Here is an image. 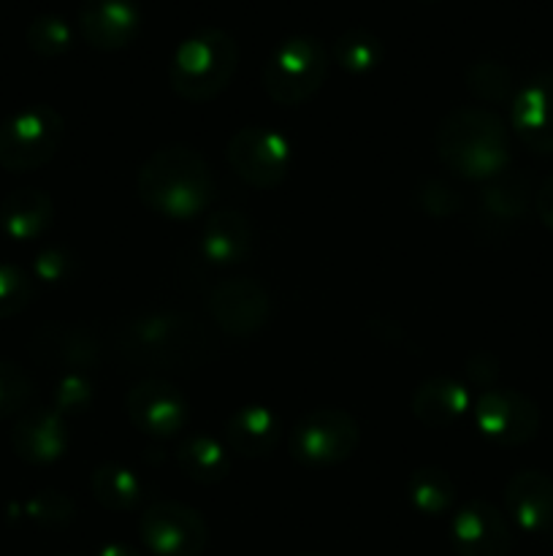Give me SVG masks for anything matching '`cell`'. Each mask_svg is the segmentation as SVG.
<instances>
[{"label":"cell","mask_w":553,"mask_h":556,"mask_svg":"<svg viewBox=\"0 0 553 556\" xmlns=\"http://www.w3.org/2000/svg\"><path fill=\"white\" fill-rule=\"evenodd\" d=\"M361 443V429L347 410H309L291 432V454L307 467H331L350 459Z\"/></svg>","instance_id":"7"},{"label":"cell","mask_w":553,"mask_h":556,"mask_svg":"<svg viewBox=\"0 0 553 556\" xmlns=\"http://www.w3.org/2000/svg\"><path fill=\"white\" fill-rule=\"evenodd\" d=\"M30 353L43 367L63 372H87L98 367L103 348L90 329L76 324H43L30 340Z\"/></svg>","instance_id":"14"},{"label":"cell","mask_w":553,"mask_h":556,"mask_svg":"<svg viewBox=\"0 0 553 556\" xmlns=\"http://www.w3.org/2000/svg\"><path fill=\"white\" fill-rule=\"evenodd\" d=\"M76 514L74 500L57 489H41L25 503V516L33 525L41 527H65Z\"/></svg>","instance_id":"30"},{"label":"cell","mask_w":553,"mask_h":556,"mask_svg":"<svg viewBox=\"0 0 553 556\" xmlns=\"http://www.w3.org/2000/svg\"><path fill=\"white\" fill-rule=\"evenodd\" d=\"M535 210L537 215H540V220L553 231V174L540 185V190H537Z\"/></svg>","instance_id":"36"},{"label":"cell","mask_w":553,"mask_h":556,"mask_svg":"<svg viewBox=\"0 0 553 556\" xmlns=\"http://www.w3.org/2000/svg\"><path fill=\"white\" fill-rule=\"evenodd\" d=\"M92 494L108 510H130L144 500V483L133 470L123 465H101L92 472Z\"/></svg>","instance_id":"24"},{"label":"cell","mask_w":553,"mask_h":556,"mask_svg":"<svg viewBox=\"0 0 553 556\" xmlns=\"http://www.w3.org/2000/svg\"><path fill=\"white\" fill-rule=\"evenodd\" d=\"M114 351L133 369L182 372L209 358L211 340L204 326L182 313H146L125 320L114 334Z\"/></svg>","instance_id":"1"},{"label":"cell","mask_w":553,"mask_h":556,"mask_svg":"<svg viewBox=\"0 0 553 556\" xmlns=\"http://www.w3.org/2000/svg\"><path fill=\"white\" fill-rule=\"evenodd\" d=\"M125 413L139 432L150 438H171L188 427L190 405L177 386L160 378H146L128 391Z\"/></svg>","instance_id":"11"},{"label":"cell","mask_w":553,"mask_h":556,"mask_svg":"<svg viewBox=\"0 0 553 556\" xmlns=\"http://www.w3.org/2000/svg\"><path fill=\"white\" fill-rule=\"evenodd\" d=\"M92 400H95V391H92V383L85 378V372H65L52 391L54 410L60 416L90 410Z\"/></svg>","instance_id":"32"},{"label":"cell","mask_w":553,"mask_h":556,"mask_svg":"<svg viewBox=\"0 0 553 556\" xmlns=\"http://www.w3.org/2000/svg\"><path fill=\"white\" fill-rule=\"evenodd\" d=\"M33 271H36V277L41 282L57 286V282H65L74 277L76 255L68 248H47L33 261Z\"/></svg>","instance_id":"34"},{"label":"cell","mask_w":553,"mask_h":556,"mask_svg":"<svg viewBox=\"0 0 553 556\" xmlns=\"http://www.w3.org/2000/svg\"><path fill=\"white\" fill-rule=\"evenodd\" d=\"M139 535L155 556H201L209 541L204 516L177 500H155L146 505Z\"/></svg>","instance_id":"9"},{"label":"cell","mask_w":553,"mask_h":556,"mask_svg":"<svg viewBox=\"0 0 553 556\" xmlns=\"http://www.w3.org/2000/svg\"><path fill=\"white\" fill-rule=\"evenodd\" d=\"M141 5L136 0H81L79 33L98 52L125 49L141 30Z\"/></svg>","instance_id":"16"},{"label":"cell","mask_w":553,"mask_h":556,"mask_svg":"<svg viewBox=\"0 0 553 556\" xmlns=\"http://www.w3.org/2000/svg\"><path fill=\"white\" fill-rule=\"evenodd\" d=\"M255 248V233L247 217L236 210H220L206 217L201 231V253L211 264H242Z\"/></svg>","instance_id":"19"},{"label":"cell","mask_w":553,"mask_h":556,"mask_svg":"<svg viewBox=\"0 0 553 556\" xmlns=\"http://www.w3.org/2000/svg\"><path fill=\"white\" fill-rule=\"evenodd\" d=\"M239 65V47L220 27H204L184 38L168 65V81L179 98L211 101L231 85Z\"/></svg>","instance_id":"4"},{"label":"cell","mask_w":553,"mask_h":556,"mask_svg":"<svg viewBox=\"0 0 553 556\" xmlns=\"http://www.w3.org/2000/svg\"><path fill=\"white\" fill-rule=\"evenodd\" d=\"M472 405L470 389L459 380L428 378L412 394V413L423 427L442 429L459 421Z\"/></svg>","instance_id":"20"},{"label":"cell","mask_w":553,"mask_h":556,"mask_svg":"<svg viewBox=\"0 0 553 556\" xmlns=\"http://www.w3.org/2000/svg\"><path fill=\"white\" fill-rule=\"evenodd\" d=\"M437 155L461 179L491 182L510 166V136L502 117L483 106H459L439 123Z\"/></svg>","instance_id":"3"},{"label":"cell","mask_w":553,"mask_h":556,"mask_svg":"<svg viewBox=\"0 0 553 556\" xmlns=\"http://www.w3.org/2000/svg\"><path fill=\"white\" fill-rule=\"evenodd\" d=\"M450 543L459 556H507L513 548V530L497 505L470 500L450 521Z\"/></svg>","instance_id":"13"},{"label":"cell","mask_w":553,"mask_h":556,"mask_svg":"<svg viewBox=\"0 0 553 556\" xmlns=\"http://www.w3.org/2000/svg\"><path fill=\"white\" fill-rule=\"evenodd\" d=\"M407 497L423 516H442L455 503V483L439 467H417L407 481Z\"/></svg>","instance_id":"25"},{"label":"cell","mask_w":553,"mask_h":556,"mask_svg":"<svg viewBox=\"0 0 553 556\" xmlns=\"http://www.w3.org/2000/svg\"><path fill=\"white\" fill-rule=\"evenodd\" d=\"M298 556H323V554H298Z\"/></svg>","instance_id":"38"},{"label":"cell","mask_w":553,"mask_h":556,"mask_svg":"<svg viewBox=\"0 0 553 556\" xmlns=\"http://www.w3.org/2000/svg\"><path fill=\"white\" fill-rule=\"evenodd\" d=\"M27 47L41 58H60L74 43V30L57 14H41L27 25Z\"/></svg>","instance_id":"28"},{"label":"cell","mask_w":553,"mask_h":556,"mask_svg":"<svg viewBox=\"0 0 553 556\" xmlns=\"http://www.w3.org/2000/svg\"><path fill=\"white\" fill-rule=\"evenodd\" d=\"M33 299V280L20 266L0 264V320L22 313Z\"/></svg>","instance_id":"31"},{"label":"cell","mask_w":553,"mask_h":556,"mask_svg":"<svg viewBox=\"0 0 553 556\" xmlns=\"http://www.w3.org/2000/svg\"><path fill=\"white\" fill-rule=\"evenodd\" d=\"M209 313L217 329L231 337H253L269 324V293L253 277H231L211 288Z\"/></svg>","instance_id":"12"},{"label":"cell","mask_w":553,"mask_h":556,"mask_svg":"<svg viewBox=\"0 0 553 556\" xmlns=\"http://www.w3.org/2000/svg\"><path fill=\"white\" fill-rule=\"evenodd\" d=\"M551 546H553V532H551Z\"/></svg>","instance_id":"40"},{"label":"cell","mask_w":553,"mask_h":556,"mask_svg":"<svg viewBox=\"0 0 553 556\" xmlns=\"http://www.w3.org/2000/svg\"><path fill=\"white\" fill-rule=\"evenodd\" d=\"M417 199H421L423 210L434 217H450V215H455L461 206L459 190L450 188V185H445V182H439V179H428V182H423Z\"/></svg>","instance_id":"35"},{"label":"cell","mask_w":553,"mask_h":556,"mask_svg":"<svg viewBox=\"0 0 553 556\" xmlns=\"http://www.w3.org/2000/svg\"><path fill=\"white\" fill-rule=\"evenodd\" d=\"M466 85H470V90L480 101L488 103L507 101L510 92L515 90L510 68L497 63V60H477V63H472L470 71H466Z\"/></svg>","instance_id":"29"},{"label":"cell","mask_w":553,"mask_h":556,"mask_svg":"<svg viewBox=\"0 0 553 556\" xmlns=\"http://www.w3.org/2000/svg\"><path fill=\"white\" fill-rule=\"evenodd\" d=\"M177 465L193 483L215 486V483L226 481L228 470H231V456H228L226 445L217 443L209 434H190L179 443Z\"/></svg>","instance_id":"23"},{"label":"cell","mask_w":553,"mask_h":556,"mask_svg":"<svg viewBox=\"0 0 553 556\" xmlns=\"http://www.w3.org/2000/svg\"><path fill=\"white\" fill-rule=\"evenodd\" d=\"M98 556H144V554L136 552V548L128 546V543L112 541V543H106V546H101V552H98Z\"/></svg>","instance_id":"37"},{"label":"cell","mask_w":553,"mask_h":556,"mask_svg":"<svg viewBox=\"0 0 553 556\" xmlns=\"http://www.w3.org/2000/svg\"><path fill=\"white\" fill-rule=\"evenodd\" d=\"M329 74V52L312 36H291L274 47L263 65V87L271 101L301 106L323 87Z\"/></svg>","instance_id":"5"},{"label":"cell","mask_w":553,"mask_h":556,"mask_svg":"<svg viewBox=\"0 0 553 556\" xmlns=\"http://www.w3.org/2000/svg\"><path fill=\"white\" fill-rule=\"evenodd\" d=\"M477 432L491 443L513 448L529 443L540 429V410L526 394L513 389H486L472 407Z\"/></svg>","instance_id":"10"},{"label":"cell","mask_w":553,"mask_h":556,"mask_svg":"<svg viewBox=\"0 0 553 556\" xmlns=\"http://www.w3.org/2000/svg\"><path fill=\"white\" fill-rule=\"evenodd\" d=\"M226 155L233 174L260 190H271L285 182L293 163V152L285 136L266 125L239 128L228 141Z\"/></svg>","instance_id":"8"},{"label":"cell","mask_w":553,"mask_h":556,"mask_svg":"<svg viewBox=\"0 0 553 556\" xmlns=\"http://www.w3.org/2000/svg\"><path fill=\"white\" fill-rule=\"evenodd\" d=\"M334 58L347 74H369L383 63L385 49L372 30L352 27L334 41Z\"/></svg>","instance_id":"27"},{"label":"cell","mask_w":553,"mask_h":556,"mask_svg":"<svg viewBox=\"0 0 553 556\" xmlns=\"http://www.w3.org/2000/svg\"><path fill=\"white\" fill-rule=\"evenodd\" d=\"M30 400V378L14 362H0V418L14 416Z\"/></svg>","instance_id":"33"},{"label":"cell","mask_w":553,"mask_h":556,"mask_svg":"<svg viewBox=\"0 0 553 556\" xmlns=\"http://www.w3.org/2000/svg\"><path fill=\"white\" fill-rule=\"evenodd\" d=\"M11 445L16 456L30 465H49L57 462L68 448V427L65 418L54 407L22 413L11 432Z\"/></svg>","instance_id":"17"},{"label":"cell","mask_w":553,"mask_h":556,"mask_svg":"<svg viewBox=\"0 0 553 556\" xmlns=\"http://www.w3.org/2000/svg\"><path fill=\"white\" fill-rule=\"evenodd\" d=\"M63 141V117L47 103L25 106L0 125V166L33 172L52 161Z\"/></svg>","instance_id":"6"},{"label":"cell","mask_w":553,"mask_h":556,"mask_svg":"<svg viewBox=\"0 0 553 556\" xmlns=\"http://www.w3.org/2000/svg\"><path fill=\"white\" fill-rule=\"evenodd\" d=\"M526 201H529V182L520 174H499L480 193L483 215L493 220H515L524 215Z\"/></svg>","instance_id":"26"},{"label":"cell","mask_w":553,"mask_h":556,"mask_svg":"<svg viewBox=\"0 0 553 556\" xmlns=\"http://www.w3.org/2000/svg\"><path fill=\"white\" fill-rule=\"evenodd\" d=\"M60 556H76V554H60Z\"/></svg>","instance_id":"39"},{"label":"cell","mask_w":553,"mask_h":556,"mask_svg":"<svg viewBox=\"0 0 553 556\" xmlns=\"http://www.w3.org/2000/svg\"><path fill=\"white\" fill-rule=\"evenodd\" d=\"M228 448L239 456H269L280 440V418L263 405H244L226 421Z\"/></svg>","instance_id":"21"},{"label":"cell","mask_w":553,"mask_h":556,"mask_svg":"<svg viewBox=\"0 0 553 556\" xmlns=\"http://www.w3.org/2000/svg\"><path fill=\"white\" fill-rule=\"evenodd\" d=\"M54 204L43 190L22 188L5 195L0 204V228L16 242L38 239L52 226Z\"/></svg>","instance_id":"22"},{"label":"cell","mask_w":553,"mask_h":556,"mask_svg":"<svg viewBox=\"0 0 553 556\" xmlns=\"http://www.w3.org/2000/svg\"><path fill=\"white\" fill-rule=\"evenodd\" d=\"M504 505L515 527L529 535L553 527V481L540 470H520L504 486Z\"/></svg>","instance_id":"18"},{"label":"cell","mask_w":553,"mask_h":556,"mask_svg":"<svg viewBox=\"0 0 553 556\" xmlns=\"http://www.w3.org/2000/svg\"><path fill=\"white\" fill-rule=\"evenodd\" d=\"M510 123L520 144L537 155H553V71L531 76L515 90Z\"/></svg>","instance_id":"15"},{"label":"cell","mask_w":553,"mask_h":556,"mask_svg":"<svg viewBox=\"0 0 553 556\" xmlns=\"http://www.w3.org/2000/svg\"><path fill=\"white\" fill-rule=\"evenodd\" d=\"M139 199L152 212L171 220H190L209 210L215 177L201 152L184 144H168L152 152L136 177Z\"/></svg>","instance_id":"2"}]
</instances>
